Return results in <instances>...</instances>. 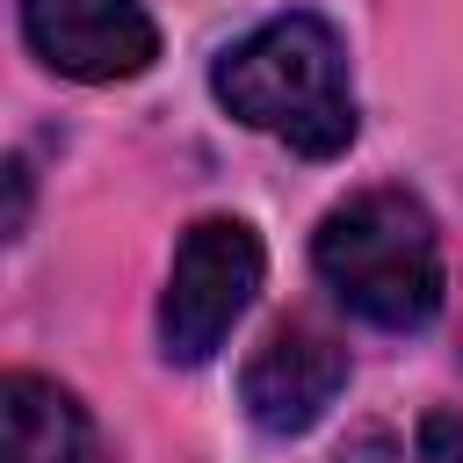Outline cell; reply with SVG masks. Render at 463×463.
Masks as SVG:
<instances>
[{"mask_svg":"<svg viewBox=\"0 0 463 463\" xmlns=\"http://www.w3.org/2000/svg\"><path fill=\"white\" fill-rule=\"evenodd\" d=\"M260 268H268V253H260L253 224H239V217H195L181 232V246H174V268H166L159 354L181 362V369L210 362L232 340V326L246 318V304L260 289Z\"/></svg>","mask_w":463,"mask_h":463,"instance_id":"3957f363","label":"cell"},{"mask_svg":"<svg viewBox=\"0 0 463 463\" xmlns=\"http://www.w3.org/2000/svg\"><path fill=\"white\" fill-rule=\"evenodd\" d=\"M340 463H405V449H398L383 427H369V434H354V441L340 449Z\"/></svg>","mask_w":463,"mask_h":463,"instance_id":"ba28073f","label":"cell"},{"mask_svg":"<svg viewBox=\"0 0 463 463\" xmlns=\"http://www.w3.org/2000/svg\"><path fill=\"white\" fill-rule=\"evenodd\" d=\"M347 391V347L311 326V318H282L268 326V340L246 354L239 369V405L260 434H304L326 420V405Z\"/></svg>","mask_w":463,"mask_h":463,"instance_id":"5b68a950","label":"cell"},{"mask_svg":"<svg viewBox=\"0 0 463 463\" xmlns=\"http://www.w3.org/2000/svg\"><path fill=\"white\" fill-rule=\"evenodd\" d=\"M210 94L246 130H268L304 159L347 152L354 123H362L354 94H347V43L311 7H289V14H268L260 29H246L210 65Z\"/></svg>","mask_w":463,"mask_h":463,"instance_id":"6da1fadb","label":"cell"},{"mask_svg":"<svg viewBox=\"0 0 463 463\" xmlns=\"http://www.w3.org/2000/svg\"><path fill=\"white\" fill-rule=\"evenodd\" d=\"M318 282L383 333H420L441 311V232L412 188H354L311 232Z\"/></svg>","mask_w":463,"mask_h":463,"instance_id":"7a4b0ae2","label":"cell"},{"mask_svg":"<svg viewBox=\"0 0 463 463\" xmlns=\"http://www.w3.org/2000/svg\"><path fill=\"white\" fill-rule=\"evenodd\" d=\"M412 456H420V463H463V412H456V405H434V412H420Z\"/></svg>","mask_w":463,"mask_h":463,"instance_id":"52a82bcc","label":"cell"},{"mask_svg":"<svg viewBox=\"0 0 463 463\" xmlns=\"http://www.w3.org/2000/svg\"><path fill=\"white\" fill-rule=\"evenodd\" d=\"M22 43L58 72V80H137L159 58V29L145 0H14Z\"/></svg>","mask_w":463,"mask_h":463,"instance_id":"277c9868","label":"cell"},{"mask_svg":"<svg viewBox=\"0 0 463 463\" xmlns=\"http://www.w3.org/2000/svg\"><path fill=\"white\" fill-rule=\"evenodd\" d=\"M87 456H94V427L65 383L36 369L0 376V463H87Z\"/></svg>","mask_w":463,"mask_h":463,"instance_id":"8992f818","label":"cell"}]
</instances>
